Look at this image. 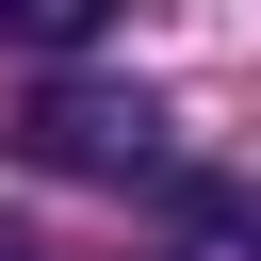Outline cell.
I'll return each mask as SVG.
<instances>
[{"label":"cell","mask_w":261,"mask_h":261,"mask_svg":"<svg viewBox=\"0 0 261 261\" xmlns=\"http://www.w3.org/2000/svg\"><path fill=\"white\" fill-rule=\"evenodd\" d=\"M114 0H0V49H98Z\"/></svg>","instance_id":"cell-2"},{"label":"cell","mask_w":261,"mask_h":261,"mask_svg":"<svg viewBox=\"0 0 261 261\" xmlns=\"http://www.w3.org/2000/svg\"><path fill=\"white\" fill-rule=\"evenodd\" d=\"M147 130H163V114L114 98V82H49V98H16V147H33L49 179H147V163H163Z\"/></svg>","instance_id":"cell-1"},{"label":"cell","mask_w":261,"mask_h":261,"mask_svg":"<svg viewBox=\"0 0 261 261\" xmlns=\"http://www.w3.org/2000/svg\"><path fill=\"white\" fill-rule=\"evenodd\" d=\"M179 261H212V245H179Z\"/></svg>","instance_id":"cell-3"}]
</instances>
